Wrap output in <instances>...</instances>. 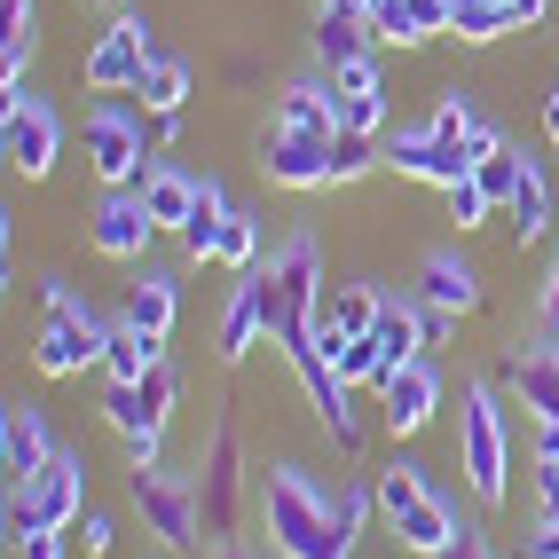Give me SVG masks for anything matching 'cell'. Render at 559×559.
I'll list each match as a JSON object with an SVG mask.
<instances>
[{"label":"cell","instance_id":"1","mask_svg":"<svg viewBox=\"0 0 559 559\" xmlns=\"http://www.w3.org/2000/svg\"><path fill=\"white\" fill-rule=\"evenodd\" d=\"M370 497H379L394 544H402V551H418V559H433L441 544H457V528H465L457 504L441 497V480H433L426 465H409V457H394V465L370 473Z\"/></svg>","mask_w":559,"mask_h":559},{"label":"cell","instance_id":"2","mask_svg":"<svg viewBox=\"0 0 559 559\" xmlns=\"http://www.w3.org/2000/svg\"><path fill=\"white\" fill-rule=\"evenodd\" d=\"M260 300H269V340L284 355L300 340H316V316H323V245L316 237H284L276 260H260Z\"/></svg>","mask_w":559,"mask_h":559},{"label":"cell","instance_id":"3","mask_svg":"<svg viewBox=\"0 0 559 559\" xmlns=\"http://www.w3.org/2000/svg\"><path fill=\"white\" fill-rule=\"evenodd\" d=\"M260 512H269V544L284 559H340V528H331V497L300 465H276L269 489H260Z\"/></svg>","mask_w":559,"mask_h":559},{"label":"cell","instance_id":"4","mask_svg":"<svg viewBox=\"0 0 559 559\" xmlns=\"http://www.w3.org/2000/svg\"><path fill=\"white\" fill-rule=\"evenodd\" d=\"M158 142H151V110H142L134 95H95L87 110V166L103 190H134L142 174H151Z\"/></svg>","mask_w":559,"mask_h":559},{"label":"cell","instance_id":"5","mask_svg":"<svg viewBox=\"0 0 559 559\" xmlns=\"http://www.w3.org/2000/svg\"><path fill=\"white\" fill-rule=\"evenodd\" d=\"M40 292H48V323H40V340H32V362H40V379H80L87 362H103L110 323H95V308L63 276H48Z\"/></svg>","mask_w":559,"mask_h":559},{"label":"cell","instance_id":"6","mask_svg":"<svg viewBox=\"0 0 559 559\" xmlns=\"http://www.w3.org/2000/svg\"><path fill=\"white\" fill-rule=\"evenodd\" d=\"M87 512V457L80 450H56L32 480L9 489V536H32V528H80Z\"/></svg>","mask_w":559,"mask_h":559},{"label":"cell","instance_id":"7","mask_svg":"<svg viewBox=\"0 0 559 559\" xmlns=\"http://www.w3.org/2000/svg\"><path fill=\"white\" fill-rule=\"evenodd\" d=\"M127 504L142 512V528H151L166 551H198L205 544V504L190 480H174L158 465H127Z\"/></svg>","mask_w":559,"mask_h":559},{"label":"cell","instance_id":"8","mask_svg":"<svg viewBox=\"0 0 559 559\" xmlns=\"http://www.w3.org/2000/svg\"><path fill=\"white\" fill-rule=\"evenodd\" d=\"M457 465H465V489L480 504H504V473H512V441H504V409L489 386L465 394V418H457Z\"/></svg>","mask_w":559,"mask_h":559},{"label":"cell","instance_id":"9","mask_svg":"<svg viewBox=\"0 0 559 559\" xmlns=\"http://www.w3.org/2000/svg\"><path fill=\"white\" fill-rule=\"evenodd\" d=\"M0 151H9V166H16L24 181H48L56 158H63V119H56V103L32 95V87H9V110H0Z\"/></svg>","mask_w":559,"mask_h":559},{"label":"cell","instance_id":"10","mask_svg":"<svg viewBox=\"0 0 559 559\" xmlns=\"http://www.w3.org/2000/svg\"><path fill=\"white\" fill-rule=\"evenodd\" d=\"M151 56H158L151 16H110V24L95 32L80 80H87V95H134V80H142V63H151Z\"/></svg>","mask_w":559,"mask_h":559},{"label":"cell","instance_id":"11","mask_svg":"<svg viewBox=\"0 0 559 559\" xmlns=\"http://www.w3.org/2000/svg\"><path fill=\"white\" fill-rule=\"evenodd\" d=\"M284 362L300 370V386H308V409H316V426H323V433H331V441H340V450L355 457V450H362V426H355V386L340 379V370H331V355H323L316 340H300V347H292Z\"/></svg>","mask_w":559,"mask_h":559},{"label":"cell","instance_id":"12","mask_svg":"<svg viewBox=\"0 0 559 559\" xmlns=\"http://www.w3.org/2000/svg\"><path fill=\"white\" fill-rule=\"evenodd\" d=\"M386 166L402 181H426V190H457V181L473 174V151L450 134H433V127H394L386 134Z\"/></svg>","mask_w":559,"mask_h":559},{"label":"cell","instance_id":"13","mask_svg":"<svg viewBox=\"0 0 559 559\" xmlns=\"http://www.w3.org/2000/svg\"><path fill=\"white\" fill-rule=\"evenodd\" d=\"M370 394H379L386 433H402V441H409V433H426V426H433V409H441V370H433L426 355H409V362H394Z\"/></svg>","mask_w":559,"mask_h":559},{"label":"cell","instance_id":"14","mask_svg":"<svg viewBox=\"0 0 559 559\" xmlns=\"http://www.w3.org/2000/svg\"><path fill=\"white\" fill-rule=\"evenodd\" d=\"M87 237H95L103 260H142L151 237H158V221H151V205H142V190H103L95 213H87Z\"/></svg>","mask_w":559,"mask_h":559},{"label":"cell","instance_id":"15","mask_svg":"<svg viewBox=\"0 0 559 559\" xmlns=\"http://www.w3.org/2000/svg\"><path fill=\"white\" fill-rule=\"evenodd\" d=\"M331 142L340 134H284V127H269L260 134V174H269L276 190H323L331 181Z\"/></svg>","mask_w":559,"mask_h":559},{"label":"cell","instance_id":"16","mask_svg":"<svg viewBox=\"0 0 559 559\" xmlns=\"http://www.w3.org/2000/svg\"><path fill=\"white\" fill-rule=\"evenodd\" d=\"M198 504H205V536H229L237 528V489H245V457H237V426H213L205 441V465H198Z\"/></svg>","mask_w":559,"mask_h":559},{"label":"cell","instance_id":"17","mask_svg":"<svg viewBox=\"0 0 559 559\" xmlns=\"http://www.w3.org/2000/svg\"><path fill=\"white\" fill-rule=\"evenodd\" d=\"M48 457H56V441H48L40 402H9V409H0V473H9V489H16V480H32Z\"/></svg>","mask_w":559,"mask_h":559},{"label":"cell","instance_id":"18","mask_svg":"<svg viewBox=\"0 0 559 559\" xmlns=\"http://www.w3.org/2000/svg\"><path fill=\"white\" fill-rule=\"evenodd\" d=\"M418 300L441 308V316H473L480 308V269L465 252H426L418 260Z\"/></svg>","mask_w":559,"mask_h":559},{"label":"cell","instance_id":"19","mask_svg":"<svg viewBox=\"0 0 559 559\" xmlns=\"http://www.w3.org/2000/svg\"><path fill=\"white\" fill-rule=\"evenodd\" d=\"M260 340H269V300H260V269H237L229 308H221V362H245Z\"/></svg>","mask_w":559,"mask_h":559},{"label":"cell","instance_id":"20","mask_svg":"<svg viewBox=\"0 0 559 559\" xmlns=\"http://www.w3.org/2000/svg\"><path fill=\"white\" fill-rule=\"evenodd\" d=\"M284 134H340V95H331V71H316V80H292L276 95V119Z\"/></svg>","mask_w":559,"mask_h":559},{"label":"cell","instance_id":"21","mask_svg":"<svg viewBox=\"0 0 559 559\" xmlns=\"http://www.w3.org/2000/svg\"><path fill=\"white\" fill-rule=\"evenodd\" d=\"M198 181H205V174L174 166V158H151V174H142L134 190H142V205H151V221H158V229H181V221L198 213Z\"/></svg>","mask_w":559,"mask_h":559},{"label":"cell","instance_id":"22","mask_svg":"<svg viewBox=\"0 0 559 559\" xmlns=\"http://www.w3.org/2000/svg\"><path fill=\"white\" fill-rule=\"evenodd\" d=\"M497 221H504V237H512V245H536V237L551 229V181H544V166H536V158L520 166V190L497 205Z\"/></svg>","mask_w":559,"mask_h":559},{"label":"cell","instance_id":"23","mask_svg":"<svg viewBox=\"0 0 559 559\" xmlns=\"http://www.w3.org/2000/svg\"><path fill=\"white\" fill-rule=\"evenodd\" d=\"M379 40H370V16L362 9H316V63L323 71H340L355 56H370Z\"/></svg>","mask_w":559,"mask_h":559},{"label":"cell","instance_id":"24","mask_svg":"<svg viewBox=\"0 0 559 559\" xmlns=\"http://www.w3.org/2000/svg\"><path fill=\"white\" fill-rule=\"evenodd\" d=\"M370 340H379L386 370H394V362H409V355H426V308H418V292H409V300H386V308H379V323H370Z\"/></svg>","mask_w":559,"mask_h":559},{"label":"cell","instance_id":"25","mask_svg":"<svg viewBox=\"0 0 559 559\" xmlns=\"http://www.w3.org/2000/svg\"><path fill=\"white\" fill-rule=\"evenodd\" d=\"M174 308H181V292H174L166 269H142V276L127 284V323L151 331V340H166V331H174Z\"/></svg>","mask_w":559,"mask_h":559},{"label":"cell","instance_id":"26","mask_svg":"<svg viewBox=\"0 0 559 559\" xmlns=\"http://www.w3.org/2000/svg\"><path fill=\"white\" fill-rule=\"evenodd\" d=\"M32 40H40V9L32 0H0V87H24Z\"/></svg>","mask_w":559,"mask_h":559},{"label":"cell","instance_id":"27","mask_svg":"<svg viewBox=\"0 0 559 559\" xmlns=\"http://www.w3.org/2000/svg\"><path fill=\"white\" fill-rule=\"evenodd\" d=\"M151 362H166V340H151V331H134L127 316L103 331V370H110V379H151Z\"/></svg>","mask_w":559,"mask_h":559},{"label":"cell","instance_id":"28","mask_svg":"<svg viewBox=\"0 0 559 559\" xmlns=\"http://www.w3.org/2000/svg\"><path fill=\"white\" fill-rule=\"evenodd\" d=\"M221 221H229V190H221V181L205 174V181H198V213L174 229V237H181V260H213V245H221Z\"/></svg>","mask_w":559,"mask_h":559},{"label":"cell","instance_id":"29","mask_svg":"<svg viewBox=\"0 0 559 559\" xmlns=\"http://www.w3.org/2000/svg\"><path fill=\"white\" fill-rule=\"evenodd\" d=\"M134 95H142V110H181V103H190V63H181V56H151L142 80H134Z\"/></svg>","mask_w":559,"mask_h":559},{"label":"cell","instance_id":"30","mask_svg":"<svg viewBox=\"0 0 559 559\" xmlns=\"http://www.w3.org/2000/svg\"><path fill=\"white\" fill-rule=\"evenodd\" d=\"M386 308V292L379 284H331L323 292V323H340V331H370Z\"/></svg>","mask_w":559,"mask_h":559},{"label":"cell","instance_id":"31","mask_svg":"<svg viewBox=\"0 0 559 559\" xmlns=\"http://www.w3.org/2000/svg\"><path fill=\"white\" fill-rule=\"evenodd\" d=\"M504 32H520L504 16V0H457V16H450V40H465V48H489V40H504Z\"/></svg>","mask_w":559,"mask_h":559},{"label":"cell","instance_id":"32","mask_svg":"<svg viewBox=\"0 0 559 559\" xmlns=\"http://www.w3.org/2000/svg\"><path fill=\"white\" fill-rule=\"evenodd\" d=\"M213 260H221V269H260V229H252V213H237L229 205V221H221V245H213Z\"/></svg>","mask_w":559,"mask_h":559},{"label":"cell","instance_id":"33","mask_svg":"<svg viewBox=\"0 0 559 559\" xmlns=\"http://www.w3.org/2000/svg\"><path fill=\"white\" fill-rule=\"evenodd\" d=\"M520 166H528V151H512V142H504V151H489V158L473 166V181H480V190H489V198L504 205V198L520 190Z\"/></svg>","mask_w":559,"mask_h":559},{"label":"cell","instance_id":"34","mask_svg":"<svg viewBox=\"0 0 559 559\" xmlns=\"http://www.w3.org/2000/svg\"><path fill=\"white\" fill-rule=\"evenodd\" d=\"M473 119H480V110H473V87H441V103H433V134H450V142H465L473 134Z\"/></svg>","mask_w":559,"mask_h":559},{"label":"cell","instance_id":"35","mask_svg":"<svg viewBox=\"0 0 559 559\" xmlns=\"http://www.w3.org/2000/svg\"><path fill=\"white\" fill-rule=\"evenodd\" d=\"M441 198H450V221H457V229H480V221H497V198L480 190L473 174L457 181V190H441Z\"/></svg>","mask_w":559,"mask_h":559},{"label":"cell","instance_id":"36","mask_svg":"<svg viewBox=\"0 0 559 559\" xmlns=\"http://www.w3.org/2000/svg\"><path fill=\"white\" fill-rule=\"evenodd\" d=\"M142 386V409H151V426L174 418V402H181V379H174V362H151V379H134Z\"/></svg>","mask_w":559,"mask_h":559},{"label":"cell","instance_id":"37","mask_svg":"<svg viewBox=\"0 0 559 559\" xmlns=\"http://www.w3.org/2000/svg\"><path fill=\"white\" fill-rule=\"evenodd\" d=\"M340 134H386V95H340Z\"/></svg>","mask_w":559,"mask_h":559},{"label":"cell","instance_id":"38","mask_svg":"<svg viewBox=\"0 0 559 559\" xmlns=\"http://www.w3.org/2000/svg\"><path fill=\"white\" fill-rule=\"evenodd\" d=\"M402 16H409V32H418V48H426V40H441V32H450L457 9H450V0H402Z\"/></svg>","mask_w":559,"mask_h":559},{"label":"cell","instance_id":"39","mask_svg":"<svg viewBox=\"0 0 559 559\" xmlns=\"http://www.w3.org/2000/svg\"><path fill=\"white\" fill-rule=\"evenodd\" d=\"M331 95H386V80H379V63H370V56H355V63L331 71Z\"/></svg>","mask_w":559,"mask_h":559},{"label":"cell","instance_id":"40","mask_svg":"<svg viewBox=\"0 0 559 559\" xmlns=\"http://www.w3.org/2000/svg\"><path fill=\"white\" fill-rule=\"evenodd\" d=\"M110 544H119V520H110V512H80V551L103 559Z\"/></svg>","mask_w":559,"mask_h":559},{"label":"cell","instance_id":"41","mask_svg":"<svg viewBox=\"0 0 559 559\" xmlns=\"http://www.w3.org/2000/svg\"><path fill=\"white\" fill-rule=\"evenodd\" d=\"M16 544V559H63L71 544H63V528H32V536H9Z\"/></svg>","mask_w":559,"mask_h":559},{"label":"cell","instance_id":"42","mask_svg":"<svg viewBox=\"0 0 559 559\" xmlns=\"http://www.w3.org/2000/svg\"><path fill=\"white\" fill-rule=\"evenodd\" d=\"M536 512L559 520V457H536Z\"/></svg>","mask_w":559,"mask_h":559},{"label":"cell","instance_id":"43","mask_svg":"<svg viewBox=\"0 0 559 559\" xmlns=\"http://www.w3.org/2000/svg\"><path fill=\"white\" fill-rule=\"evenodd\" d=\"M158 450H166V426H142V433H127V465H158Z\"/></svg>","mask_w":559,"mask_h":559},{"label":"cell","instance_id":"44","mask_svg":"<svg viewBox=\"0 0 559 559\" xmlns=\"http://www.w3.org/2000/svg\"><path fill=\"white\" fill-rule=\"evenodd\" d=\"M433 559H497V551H489V536H480V528H457V544H441Z\"/></svg>","mask_w":559,"mask_h":559},{"label":"cell","instance_id":"45","mask_svg":"<svg viewBox=\"0 0 559 559\" xmlns=\"http://www.w3.org/2000/svg\"><path fill=\"white\" fill-rule=\"evenodd\" d=\"M465 151H473V166H480V158H489V151H504V134H497L489 119H473V134H465Z\"/></svg>","mask_w":559,"mask_h":559},{"label":"cell","instance_id":"46","mask_svg":"<svg viewBox=\"0 0 559 559\" xmlns=\"http://www.w3.org/2000/svg\"><path fill=\"white\" fill-rule=\"evenodd\" d=\"M504 16H512L520 32H536V24L551 16V0H504Z\"/></svg>","mask_w":559,"mask_h":559},{"label":"cell","instance_id":"47","mask_svg":"<svg viewBox=\"0 0 559 559\" xmlns=\"http://www.w3.org/2000/svg\"><path fill=\"white\" fill-rule=\"evenodd\" d=\"M151 142L166 151V142H181V110H151Z\"/></svg>","mask_w":559,"mask_h":559},{"label":"cell","instance_id":"48","mask_svg":"<svg viewBox=\"0 0 559 559\" xmlns=\"http://www.w3.org/2000/svg\"><path fill=\"white\" fill-rule=\"evenodd\" d=\"M528 559H559V520H544V528H536V544H528Z\"/></svg>","mask_w":559,"mask_h":559},{"label":"cell","instance_id":"49","mask_svg":"<svg viewBox=\"0 0 559 559\" xmlns=\"http://www.w3.org/2000/svg\"><path fill=\"white\" fill-rule=\"evenodd\" d=\"M544 331H559V260H551V284H544Z\"/></svg>","mask_w":559,"mask_h":559},{"label":"cell","instance_id":"50","mask_svg":"<svg viewBox=\"0 0 559 559\" xmlns=\"http://www.w3.org/2000/svg\"><path fill=\"white\" fill-rule=\"evenodd\" d=\"M544 142L559 151V95H544Z\"/></svg>","mask_w":559,"mask_h":559},{"label":"cell","instance_id":"51","mask_svg":"<svg viewBox=\"0 0 559 559\" xmlns=\"http://www.w3.org/2000/svg\"><path fill=\"white\" fill-rule=\"evenodd\" d=\"M213 559H252V551H245V544H221V551H213Z\"/></svg>","mask_w":559,"mask_h":559},{"label":"cell","instance_id":"52","mask_svg":"<svg viewBox=\"0 0 559 559\" xmlns=\"http://www.w3.org/2000/svg\"><path fill=\"white\" fill-rule=\"evenodd\" d=\"M544 355H551V362H559V331H551V340H544Z\"/></svg>","mask_w":559,"mask_h":559},{"label":"cell","instance_id":"53","mask_svg":"<svg viewBox=\"0 0 559 559\" xmlns=\"http://www.w3.org/2000/svg\"><path fill=\"white\" fill-rule=\"evenodd\" d=\"M323 9H355V0H323Z\"/></svg>","mask_w":559,"mask_h":559},{"label":"cell","instance_id":"54","mask_svg":"<svg viewBox=\"0 0 559 559\" xmlns=\"http://www.w3.org/2000/svg\"><path fill=\"white\" fill-rule=\"evenodd\" d=\"M95 9H110V0H95Z\"/></svg>","mask_w":559,"mask_h":559}]
</instances>
